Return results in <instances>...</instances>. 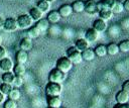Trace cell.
I'll return each mask as SVG.
<instances>
[{"label": "cell", "mask_w": 129, "mask_h": 108, "mask_svg": "<svg viewBox=\"0 0 129 108\" xmlns=\"http://www.w3.org/2000/svg\"><path fill=\"white\" fill-rule=\"evenodd\" d=\"M62 91V87L60 84L48 82L45 86V94L47 97H54V96H60Z\"/></svg>", "instance_id": "obj_1"}, {"label": "cell", "mask_w": 129, "mask_h": 108, "mask_svg": "<svg viewBox=\"0 0 129 108\" xmlns=\"http://www.w3.org/2000/svg\"><path fill=\"white\" fill-rule=\"evenodd\" d=\"M67 58L71 61L73 65H79L83 61L81 52L75 46H71L67 49Z\"/></svg>", "instance_id": "obj_2"}, {"label": "cell", "mask_w": 129, "mask_h": 108, "mask_svg": "<svg viewBox=\"0 0 129 108\" xmlns=\"http://www.w3.org/2000/svg\"><path fill=\"white\" fill-rule=\"evenodd\" d=\"M55 68L57 70H59L60 72L67 74L68 72L71 71V69L73 68V64L71 63V61L67 58V57H60L57 59L56 64H55Z\"/></svg>", "instance_id": "obj_3"}, {"label": "cell", "mask_w": 129, "mask_h": 108, "mask_svg": "<svg viewBox=\"0 0 129 108\" xmlns=\"http://www.w3.org/2000/svg\"><path fill=\"white\" fill-rule=\"evenodd\" d=\"M66 79V74L60 72L59 70H57L56 68L52 69L49 74H48V82H52V83H56V84H60L61 82H63Z\"/></svg>", "instance_id": "obj_4"}, {"label": "cell", "mask_w": 129, "mask_h": 108, "mask_svg": "<svg viewBox=\"0 0 129 108\" xmlns=\"http://www.w3.org/2000/svg\"><path fill=\"white\" fill-rule=\"evenodd\" d=\"M18 28L21 29H28L32 25V19L28 14H21L16 18Z\"/></svg>", "instance_id": "obj_5"}, {"label": "cell", "mask_w": 129, "mask_h": 108, "mask_svg": "<svg viewBox=\"0 0 129 108\" xmlns=\"http://www.w3.org/2000/svg\"><path fill=\"white\" fill-rule=\"evenodd\" d=\"M3 28L6 30V31H15L17 28H18V25H17V21L15 18L13 17H8L4 20L3 22Z\"/></svg>", "instance_id": "obj_6"}, {"label": "cell", "mask_w": 129, "mask_h": 108, "mask_svg": "<svg viewBox=\"0 0 129 108\" xmlns=\"http://www.w3.org/2000/svg\"><path fill=\"white\" fill-rule=\"evenodd\" d=\"M100 37V33L98 31H96L94 28H89L86 33H85V39L90 43V42H94L97 41Z\"/></svg>", "instance_id": "obj_7"}, {"label": "cell", "mask_w": 129, "mask_h": 108, "mask_svg": "<svg viewBox=\"0 0 129 108\" xmlns=\"http://www.w3.org/2000/svg\"><path fill=\"white\" fill-rule=\"evenodd\" d=\"M33 46V42H32V39H30L29 37L27 36H24L21 38L20 42H19V47L21 50H24V51H29Z\"/></svg>", "instance_id": "obj_8"}, {"label": "cell", "mask_w": 129, "mask_h": 108, "mask_svg": "<svg viewBox=\"0 0 129 108\" xmlns=\"http://www.w3.org/2000/svg\"><path fill=\"white\" fill-rule=\"evenodd\" d=\"M115 99H116V102L117 104H128L129 102V94L124 92L123 90H120L117 92L116 96H115Z\"/></svg>", "instance_id": "obj_9"}, {"label": "cell", "mask_w": 129, "mask_h": 108, "mask_svg": "<svg viewBox=\"0 0 129 108\" xmlns=\"http://www.w3.org/2000/svg\"><path fill=\"white\" fill-rule=\"evenodd\" d=\"M46 103H47V106L48 107H51V108H60L61 107V104H62V101H61V99H60L59 96H54V97H47Z\"/></svg>", "instance_id": "obj_10"}, {"label": "cell", "mask_w": 129, "mask_h": 108, "mask_svg": "<svg viewBox=\"0 0 129 108\" xmlns=\"http://www.w3.org/2000/svg\"><path fill=\"white\" fill-rule=\"evenodd\" d=\"M92 28H94L96 31H98L99 33H101V32H104L106 29H107V22L106 21H104V20H102V19H100V18H97L96 20H94V22H93V27Z\"/></svg>", "instance_id": "obj_11"}, {"label": "cell", "mask_w": 129, "mask_h": 108, "mask_svg": "<svg viewBox=\"0 0 129 108\" xmlns=\"http://www.w3.org/2000/svg\"><path fill=\"white\" fill-rule=\"evenodd\" d=\"M13 63L10 59L8 58H4L2 60H0V69L3 71V73L5 72H11L13 69Z\"/></svg>", "instance_id": "obj_12"}, {"label": "cell", "mask_w": 129, "mask_h": 108, "mask_svg": "<svg viewBox=\"0 0 129 108\" xmlns=\"http://www.w3.org/2000/svg\"><path fill=\"white\" fill-rule=\"evenodd\" d=\"M84 11H86L89 14H94V13L98 12V10H97V2L94 1V0H87L85 2Z\"/></svg>", "instance_id": "obj_13"}, {"label": "cell", "mask_w": 129, "mask_h": 108, "mask_svg": "<svg viewBox=\"0 0 129 108\" xmlns=\"http://www.w3.org/2000/svg\"><path fill=\"white\" fill-rule=\"evenodd\" d=\"M115 3H116L115 0H101L100 2L97 3V10H98V12L101 9H110L111 10Z\"/></svg>", "instance_id": "obj_14"}, {"label": "cell", "mask_w": 129, "mask_h": 108, "mask_svg": "<svg viewBox=\"0 0 129 108\" xmlns=\"http://www.w3.org/2000/svg\"><path fill=\"white\" fill-rule=\"evenodd\" d=\"M15 60H16V64H20V65H24L27 61H28V52L19 49L16 55H15Z\"/></svg>", "instance_id": "obj_15"}, {"label": "cell", "mask_w": 129, "mask_h": 108, "mask_svg": "<svg viewBox=\"0 0 129 108\" xmlns=\"http://www.w3.org/2000/svg\"><path fill=\"white\" fill-rule=\"evenodd\" d=\"M28 15L30 16V18L32 19V21H38V20H40L41 18H42V15H43V13L38 9V8H36V7H32V8H30L29 9V13H28Z\"/></svg>", "instance_id": "obj_16"}, {"label": "cell", "mask_w": 129, "mask_h": 108, "mask_svg": "<svg viewBox=\"0 0 129 108\" xmlns=\"http://www.w3.org/2000/svg\"><path fill=\"white\" fill-rule=\"evenodd\" d=\"M75 47L80 51H84L85 49L89 48L90 47V43L85 39V38H79L76 40V43H75Z\"/></svg>", "instance_id": "obj_17"}, {"label": "cell", "mask_w": 129, "mask_h": 108, "mask_svg": "<svg viewBox=\"0 0 129 108\" xmlns=\"http://www.w3.org/2000/svg\"><path fill=\"white\" fill-rule=\"evenodd\" d=\"M81 55H82L83 61H86V62H91V61L95 60V58H96V55H95L94 49H92L90 47L87 48V49H85L84 51H82Z\"/></svg>", "instance_id": "obj_18"}, {"label": "cell", "mask_w": 129, "mask_h": 108, "mask_svg": "<svg viewBox=\"0 0 129 108\" xmlns=\"http://www.w3.org/2000/svg\"><path fill=\"white\" fill-rule=\"evenodd\" d=\"M60 18H61V17H60V15H59L58 11H57V10H52V11H49V12H48L46 20H47L49 23L54 24V23H57V22L60 20Z\"/></svg>", "instance_id": "obj_19"}, {"label": "cell", "mask_w": 129, "mask_h": 108, "mask_svg": "<svg viewBox=\"0 0 129 108\" xmlns=\"http://www.w3.org/2000/svg\"><path fill=\"white\" fill-rule=\"evenodd\" d=\"M58 13L60 15V17H69L72 13H73V9H72V6L69 5V4H64V5H61L59 8H58Z\"/></svg>", "instance_id": "obj_20"}, {"label": "cell", "mask_w": 129, "mask_h": 108, "mask_svg": "<svg viewBox=\"0 0 129 108\" xmlns=\"http://www.w3.org/2000/svg\"><path fill=\"white\" fill-rule=\"evenodd\" d=\"M34 26L40 31V33H42V32H44V31H46V30L48 29V27H49V22H48L46 19L41 18L40 20H38V21L36 22V24H35Z\"/></svg>", "instance_id": "obj_21"}, {"label": "cell", "mask_w": 129, "mask_h": 108, "mask_svg": "<svg viewBox=\"0 0 129 108\" xmlns=\"http://www.w3.org/2000/svg\"><path fill=\"white\" fill-rule=\"evenodd\" d=\"M72 6V9L74 12L76 13H81L84 11V8H85V2L82 1V0H76L75 2H73V4L71 5Z\"/></svg>", "instance_id": "obj_22"}, {"label": "cell", "mask_w": 129, "mask_h": 108, "mask_svg": "<svg viewBox=\"0 0 129 108\" xmlns=\"http://www.w3.org/2000/svg\"><path fill=\"white\" fill-rule=\"evenodd\" d=\"M13 74L14 76H19V77H23L25 72H26V69H25V66L24 65H20V64H16L13 66Z\"/></svg>", "instance_id": "obj_23"}, {"label": "cell", "mask_w": 129, "mask_h": 108, "mask_svg": "<svg viewBox=\"0 0 129 108\" xmlns=\"http://www.w3.org/2000/svg\"><path fill=\"white\" fill-rule=\"evenodd\" d=\"M36 8H38L42 13H46L50 10V3L45 0H39L36 4Z\"/></svg>", "instance_id": "obj_24"}, {"label": "cell", "mask_w": 129, "mask_h": 108, "mask_svg": "<svg viewBox=\"0 0 129 108\" xmlns=\"http://www.w3.org/2000/svg\"><path fill=\"white\" fill-rule=\"evenodd\" d=\"M99 18L104 20V21H107V20H110L113 16V13L110 9H101L99 12Z\"/></svg>", "instance_id": "obj_25"}, {"label": "cell", "mask_w": 129, "mask_h": 108, "mask_svg": "<svg viewBox=\"0 0 129 108\" xmlns=\"http://www.w3.org/2000/svg\"><path fill=\"white\" fill-rule=\"evenodd\" d=\"M95 55L98 58H103L107 55V47L105 44H98L95 48H94Z\"/></svg>", "instance_id": "obj_26"}, {"label": "cell", "mask_w": 129, "mask_h": 108, "mask_svg": "<svg viewBox=\"0 0 129 108\" xmlns=\"http://www.w3.org/2000/svg\"><path fill=\"white\" fill-rule=\"evenodd\" d=\"M40 35V31L35 27V26H31L27 29L26 31V36L29 37L30 39H33V38H37L38 36Z\"/></svg>", "instance_id": "obj_27"}, {"label": "cell", "mask_w": 129, "mask_h": 108, "mask_svg": "<svg viewBox=\"0 0 129 108\" xmlns=\"http://www.w3.org/2000/svg\"><path fill=\"white\" fill-rule=\"evenodd\" d=\"M106 47H107V55H110V56H116V55L119 52L118 44L115 43V42H111V43H109L108 45H106Z\"/></svg>", "instance_id": "obj_28"}, {"label": "cell", "mask_w": 129, "mask_h": 108, "mask_svg": "<svg viewBox=\"0 0 129 108\" xmlns=\"http://www.w3.org/2000/svg\"><path fill=\"white\" fill-rule=\"evenodd\" d=\"M14 79V74L12 72H5L1 76V80L3 83L6 84H12V81Z\"/></svg>", "instance_id": "obj_29"}, {"label": "cell", "mask_w": 129, "mask_h": 108, "mask_svg": "<svg viewBox=\"0 0 129 108\" xmlns=\"http://www.w3.org/2000/svg\"><path fill=\"white\" fill-rule=\"evenodd\" d=\"M20 96H21L20 91H19L17 88H13V89L10 91V93L8 94V99H11V100H13V101H17V100L20 99Z\"/></svg>", "instance_id": "obj_30"}, {"label": "cell", "mask_w": 129, "mask_h": 108, "mask_svg": "<svg viewBox=\"0 0 129 108\" xmlns=\"http://www.w3.org/2000/svg\"><path fill=\"white\" fill-rule=\"evenodd\" d=\"M13 89L11 84H6V83H2L0 84V92L4 95V96H8V94L10 93V91Z\"/></svg>", "instance_id": "obj_31"}, {"label": "cell", "mask_w": 129, "mask_h": 108, "mask_svg": "<svg viewBox=\"0 0 129 108\" xmlns=\"http://www.w3.org/2000/svg\"><path fill=\"white\" fill-rule=\"evenodd\" d=\"M118 47H119V51H122V52H129V39H124V40H122V41L118 44Z\"/></svg>", "instance_id": "obj_32"}, {"label": "cell", "mask_w": 129, "mask_h": 108, "mask_svg": "<svg viewBox=\"0 0 129 108\" xmlns=\"http://www.w3.org/2000/svg\"><path fill=\"white\" fill-rule=\"evenodd\" d=\"M23 77H19V76H14V79L12 81V87L14 88H20L22 85H23Z\"/></svg>", "instance_id": "obj_33"}, {"label": "cell", "mask_w": 129, "mask_h": 108, "mask_svg": "<svg viewBox=\"0 0 129 108\" xmlns=\"http://www.w3.org/2000/svg\"><path fill=\"white\" fill-rule=\"evenodd\" d=\"M123 10H124L123 4H122V3H118V2H116V3L114 4L113 8L111 9V11H112L113 14H119V13H121Z\"/></svg>", "instance_id": "obj_34"}, {"label": "cell", "mask_w": 129, "mask_h": 108, "mask_svg": "<svg viewBox=\"0 0 129 108\" xmlns=\"http://www.w3.org/2000/svg\"><path fill=\"white\" fill-rule=\"evenodd\" d=\"M3 108H17V102L11 99H7L3 103Z\"/></svg>", "instance_id": "obj_35"}, {"label": "cell", "mask_w": 129, "mask_h": 108, "mask_svg": "<svg viewBox=\"0 0 129 108\" xmlns=\"http://www.w3.org/2000/svg\"><path fill=\"white\" fill-rule=\"evenodd\" d=\"M122 90L129 94V80H126L122 85Z\"/></svg>", "instance_id": "obj_36"}, {"label": "cell", "mask_w": 129, "mask_h": 108, "mask_svg": "<svg viewBox=\"0 0 129 108\" xmlns=\"http://www.w3.org/2000/svg\"><path fill=\"white\" fill-rule=\"evenodd\" d=\"M6 55H7V51H6V48L2 45H0V60L6 58Z\"/></svg>", "instance_id": "obj_37"}, {"label": "cell", "mask_w": 129, "mask_h": 108, "mask_svg": "<svg viewBox=\"0 0 129 108\" xmlns=\"http://www.w3.org/2000/svg\"><path fill=\"white\" fill-rule=\"evenodd\" d=\"M123 8H124V10L129 11V0H125L123 2Z\"/></svg>", "instance_id": "obj_38"}, {"label": "cell", "mask_w": 129, "mask_h": 108, "mask_svg": "<svg viewBox=\"0 0 129 108\" xmlns=\"http://www.w3.org/2000/svg\"><path fill=\"white\" fill-rule=\"evenodd\" d=\"M113 108H129V104H123V105H121V104H116Z\"/></svg>", "instance_id": "obj_39"}, {"label": "cell", "mask_w": 129, "mask_h": 108, "mask_svg": "<svg viewBox=\"0 0 129 108\" xmlns=\"http://www.w3.org/2000/svg\"><path fill=\"white\" fill-rule=\"evenodd\" d=\"M4 101H5V96L0 92V104L4 103Z\"/></svg>", "instance_id": "obj_40"}, {"label": "cell", "mask_w": 129, "mask_h": 108, "mask_svg": "<svg viewBox=\"0 0 129 108\" xmlns=\"http://www.w3.org/2000/svg\"><path fill=\"white\" fill-rule=\"evenodd\" d=\"M3 22H4V20L0 17V28H1V27H3Z\"/></svg>", "instance_id": "obj_41"}, {"label": "cell", "mask_w": 129, "mask_h": 108, "mask_svg": "<svg viewBox=\"0 0 129 108\" xmlns=\"http://www.w3.org/2000/svg\"><path fill=\"white\" fill-rule=\"evenodd\" d=\"M115 1H116V2H118V3H122V4H123V2H124L125 0H115Z\"/></svg>", "instance_id": "obj_42"}, {"label": "cell", "mask_w": 129, "mask_h": 108, "mask_svg": "<svg viewBox=\"0 0 129 108\" xmlns=\"http://www.w3.org/2000/svg\"><path fill=\"white\" fill-rule=\"evenodd\" d=\"M45 1H47V2H49V3H51V2H54L55 0H45Z\"/></svg>", "instance_id": "obj_43"}, {"label": "cell", "mask_w": 129, "mask_h": 108, "mask_svg": "<svg viewBox=\"0 0 129 108\" xmlns=\"http://www.w3.org/2000/svg\"><path fill=\"white\" fill-rule=\"evenodd\" d=\"M1 43H2V37L0 36V45H1Z\"/></svg>", "instance_id": "obj_44"}, {"label": "cell", "mask_w": 129, "mask_h": 108, "mask_svg": "<svg viewBox=\"0 0 129 108\" xmlns=\"http://www.w3.org/2000/svg\"><path fill=\"white\" fill-rule=\"evenodd\" d=\"M47 108H51V107H48V106H47Z\"/></svg>", "instance_id": "obj_45"}, {"label": "cell", "mask_w": 129, "mask_h": 108, "mask_svg": "<svg viewBox=\"0 0 129 108\" xmlns=\"http://www.w3.org/2000/svg\"><path fill=\"white\" fill-rule=\"evenodd\" d=\"M60 108H63V107H60Z\"/></svg>", "instance_id": "obj_46"}]
</instances>
